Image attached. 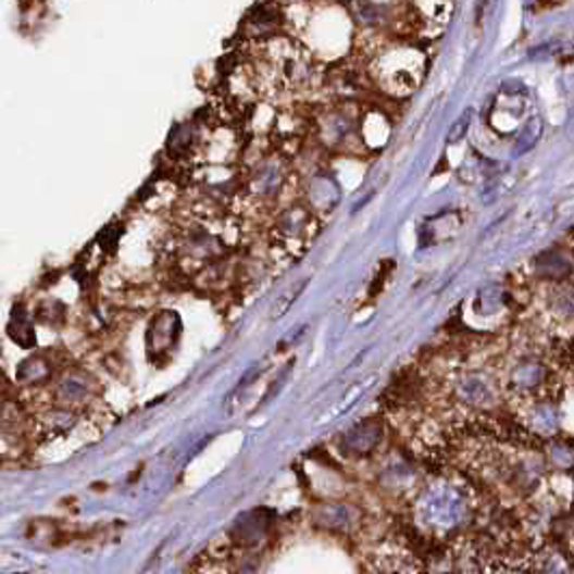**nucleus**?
<instances>
[{
	"mask_svg": "<svg viewBox=\"0 0 574 574\" xmlns=\"http://www.w3.org/2000/svg\"><path fill=\"white\" fill-rule=\"evenodd\" d=\"M542 137V122L538 120V117H534L527 126H525V130H523V135H521V139H519V147H516V153H523V151H529L534 145L538 144V139Z\"/></svg>",
	"mask_w": 574,
	"mask_h": 574,
	"instance_id": "nucleus-1",
	"label": "nucleus"
},
{
	"mask_svg": "<svg viewBox=\"0 0 574 574\" xmlns=\"http://www.w3.org/2000/svg\"><path fill=\"white\" fill-rule=\"evenodd\" d=\"M304 287H307V284H294V286L287 289L284 296H279V300L275 302V307H273V311H271L273 320H277V317H282V315L286 313L287 309L296 302V298L302 294Z\"/></svg>",
	"mask_w": 574,
	"mask_h": 574,
	"instance_id": "nucleus-2",
	"label": "nucleus"
},
{
	"mask_svg": "<svg viewBox=\"0 0 574 574\" xmlns=\"http://www.w3.org/2000/svg\"><path fill=\"white\" fill-rule=\"evenodd\" d=\"M471 117H473V109H466V111L462 113V117L451 126V130H449V135H447V144L453 145L464 139V135L469 133V126H471Z\"/></svg>",
	"mask_w": 574,
	"mask_h": 574,
	"instance_id": "nucleus-3",
	"label": "nucleus"
}]
</instances>
